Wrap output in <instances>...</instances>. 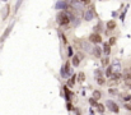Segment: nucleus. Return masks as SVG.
Listing matches in <instances>:
<instances>
[{
    "label": "nucleus",
    "mask_w": 131,
    "mask_h": 115,
    "mask_svg": "<svg viewBox=\"0 0 131 115\" xmlns=\"http://www.w3.org/2000/svg\"><path fill=\"white\" fill-rule=\"evenodd\" d=\"M56 19H57V23L60 26H68L70 23V18L65 12H60L57 14V18H56Z\"/></svg>",
    "instance_id": "1"
},
{
    "label": "nucleus",
    "mask_w": 131,
    "mask_h": 115,
    "mask_svg": "<svg viewBox=\"0 0 131 115\" xmlns=\"http://www.w3.org/2000/svg\"><path fill=\"white\" fill-rule=\"evenodd\" d=\"M89 41L93 42V44H99L102 41V37H101L98 33H93V35H91V37H89Z\"/></svg>",
    "instance_id": "2"
},
{
    "label": "nucleus",
    "mask_w": 131,
    "mask_h": 115,
    "mask_svg": "<svg viewBox=\"0 0 131 115\" xmlns=\"http://www.w3.org/2000/svg\"><path fill=\"white\" fill-rule=\"evenodd\" d=\"M107 106H108V109H111L113 113H118V107H117V105H116L113 101H110V100H108V101H107Z\"/></svg>",
    "instance_id": "3"
},
{
    "label": "nucleus",
    "mask_w": 131,
    "mask_h": 115,
    "mask_svg": "<svg viewBox=\"0 0 131 115\" xmlns=\"http://www.w3.org/2000/svg\"><path fill=\"white\" fill-rule=\"evenodd\" d=\"M115 27H116L115 21H110V22H107V28H108V29H113Z\"/></svg>",
    "instance_id": "4"
},
{
    "label": "nucleus",
    "mask_w": 131,
    "mask_h": 115,
    "mask_svg": "<svg viewBox=\"0 0 131 115\" xmlns=\"http://www.w3.org/2000/svg\"><path fill=\"white\" fill-rule=\"evenodd\" d=\"M93 54H94V56H97V58L101 56V49H99L98 46L94 47V50H93Z\"/></svg>",
    "instance_id": "5"
},
{
    "label": "nucleus",
    "mask_w": 131,
    "mask_h": 115,
    "mask_svg": "<svg viewBox=\"0 0 131 115\" xmlns=\"http://www.w3.org/2000/svg\"><path fill=\"white\" fill-rule=\"evenodd\" d=\"M79 63H80V58L78 56V55H76V56H74V59H73V64L76 66V65H79Z\"/></svg>",
    "instance_id": "6"
},
{
    "label": "nucleus",
    "mask_w": 131,
    "mask_h": 115,
    "mask_svg": "<svg viewBox=\"0 0 131 115\" xmlns=\"http://www.w3.org/2000/svg\"><path fill=\"white\" fill-rule=\"evenodd\" d=\"M101 96H102V93H101L99 91H94V92H93V97H94V100L101 99Z\"/></svg>",
    "instance_id": "7"
},
{
    "label": "nucleus",
    "mask_w": 131,
    "mask_h": 115,
    "mask_svg": "<svg viewBox=\"0 0 131 115\" xmlns=\"http://www.w3.org/2000/svg\"><path fill=\"white\" fill-rule=\"evenodd\" d=\"M110 51H111V45L110 44H106V45H104V53L107 55H110Z\"/></svg>",
    "instance_id": "8"
},
{
    "label": "nucleus",
    "mask_w": 131,
    "mask_h": 115,
    "mask_svg": "<svg viewBox=\"0 0 131 115\" xmlns=\"http://www.w3.org/2000/svg\"><path fill=\"white\" fill-rule=\"evenodd\" d=\"M85 19H87V21L93 19V13L92 12H87V13H85Z\"/></svg>",
    "instance_id": "9"
},
{
    "label": "nucleus",
    "mask_w": 131,
    "mask_h": 115,
    "mask_svg": "<svg viewBox=\"0 0 131 115\" xmlns=\"http://www.w3.org/2000/svg\"><path fill=\"white\" fill-rule=\"evenodd\" d=\"M66 6H68V5H66L64 1H59L57 5H56V8H66Z\"/></svg>",
    "instance_id": "10"
},
{
    "label": "nucleus",
    "mask_w": 131,
    "mask_h": 115,
    "mask_svg": "<svg viewBox=\"0 0 131 115\" xmlns=\"http://www.w3.org/2000/svg\"><path fill=\"white\" fill-rule=\"evenodd\" d=\"M78 76H79V77H78V81H79V82H83V81L85 79V77H84V73H79V74H78Z\"/></svg>",
    "instance_id": "11"
},
{
    "label": "nucleus",
    "mask_w": 131,
    "mask_h": 115,
    "mask_svg": "<svg viewBox=\"0 0 131 115\" xmlns=\"http://www.w3.org/2000/svg\"><path fill=\"white\" fill-rule=\"evenodd\" d=\"M97 109H98V111H99V113H103V111H104V107H103V105H101V104H97Z\"/></svg>",
    "instance_id": "12"
},
{
    "label": "nucleus",
    "mask_w": 131,
    "mask_h": 115,
    "mask_svg": "<svg viewBox=\"0 0 131 115\" xmlns=\"http://www.w3.org/2000/svg\"><path fill=\"white\" fill-rule=\"evenodd\" d=\"M97 82H98V84H103L104 83V79L102 78V77H98V78H97Z\"/></svg>",
    "instance_id": "13"
},
{
    "label": "nucleus",
    "mask_w": 131,
    "mask_h": 115,
    "mask_svg": "<svg viewBox=\"0 0 131 115\" xmlns=\"http://www.w3.org/2000/svg\"><path fill=\"white\" fill-rule=\"evenodd\" d=\"M107 76L108 77H112V66H110V68L107 69Z\"/></svg>",
    "instance_id": "14"
},
{
    "label": "nucleus",
    "mask_w": 131,
    "mask_h": 115,
    "mask_svg": "<svg viewBox=\"0 0 131 115\" xmlns=\"http://www.w3.org/2000/svg\"><path fill=\"white\" fill-rule=\"evenodd\" d=\"M115 42H116V38H115V37H112V38L110 40V42H108V44H110V45H113Z\"/></svg>",
    "instance_id": "15"
},
{
    "label": "nucleus",
    "mask_w": 131,
    "mask_h": 115,
    "mask_svg": "<svg viewBox=\"0 0 131 115\" xmlns=\"http://www.w3.org/2000/svg\"><path fill=\"white\" fill-rule=\"evenodd\" d=\"M125 107H126L127 110H131V104H126V105H125Z\"/></svg>",
    "instance_id": "16"
},
{
    "label": "nucleus",
    "mask_w": 131,
    "mask_h": 115,
    "mask_svg": "<svg viewBox=\"0 0 131 115\" xmlns=\"http://www.w3.org/2000/svg\"><path fill=\"white\" fill-rule=\"evenodd\" d=\"M68 109H70V110H71V109H73V106H71V104H68Z\"/></svg>",
    "instance_id": "17"
}]
</instances>
